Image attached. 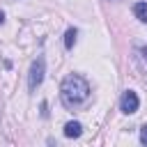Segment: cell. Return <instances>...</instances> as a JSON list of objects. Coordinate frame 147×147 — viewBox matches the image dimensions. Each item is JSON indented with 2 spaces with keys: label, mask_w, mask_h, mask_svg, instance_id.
<instances>
[{
  "label": "cell",
  "mask_w": 147,
  "mask_h": 147,
  "mask_svg": "<svg viewBox=\"0 0 147 147\" xmlns=\"http://www.w3.org/2000/svg\"><path fill=\"white\" fill-rule=\"evenodd\" d=\"M44 71H46V62H44V57L39 55V57L32 62V67H30V76H28V87H30V90H37V87L41 85Z\"/></svg>",
  "instance_id": "7a4b0ae2"
},
{
  "label": "cell",
  "mask_w": 147,
  "mask_h": 147,
  "mask_svg": "<svg viewBox=\"0 0 147 147\" xmlns=\"http://www.w3.org/2000/svg\"><path fill=\"white\" fill-rule=\"evenodd\" d=\"M60 94H62V101L67 108H78L80 103H85L90 99V85L83 76L78 74H69L64 80H62V87H60Z\"/></svg>",
  "instance_id": "6da1fadb"
},
{
  "label": "cell",
  "mask_w": 147,
  "mask_h": 147,
  "mask_svg": "<svg viewBox=\"0 0 147 147\" xmlns=\"http://www.w3.org/2000/svg\"><path fill=\"white\" fill-rule=\"evenodd\" d=\"M133 14H136L138 21L147 23V2H136V5H133Z\"/></svg>",
  "instance_id": "5b68a950"
},
{
  "label": "cell",
  "mask_w": 147,
  "mask_h": 147,
  "mask_svg": "<svg viewBox=\"0 0 147 147\" xmlns=\"http://www.w3.org/2000/svg\"><path fill=\"white\" fill-rule=\"evenodd\" d=\"M138 106H140L138 94H136L133 90H126V92L122 94V99H119V108H122V113L131 115V113H136V110H138Z\"/></svg>",
  "instance_id": "3957f363"
},
{
  "label": "cell",
  "mask_w": 147,
  "mask_h": 147,
  "mask_svg": "<svg viewBox=\"0 0 147 147\" xmlns=\"http://www.w3.org/2000/svg\"><path fill=\"white\" fill-rule=\"evenodd\" d=\"M80 133H83V126L78 122H67L64 124V136L67 138H78Z\"/></svg>",
  "instance_id": "277c9868"
},
{
  "label": "cell",
  "mask_w": 147,
  "mask_h": 147,
  "mask_svg": "<svg viewBox=\"0 0 147 147\" xmlns=\"http://www.w3.org/2000/svg\"><path fill=\"white\" fill-rule=\"evenodd\" d=\"M2 23H5V14L0 11V25H2Z\"/></svg>",
  "instance_id": "ba28073f"
},
{
  "label": "cell",
  "mask_w": 147,
  "mask_h": 147,
  "mask_svg": "<svg viewBox=\"0 0 147 147\" xmlns=\"http://www.w3.org/2000/svg\"><path fill=\"white\" fill-rule=\"evenodd\" d=\"M142 57H145V60H147V48H142Z\"/></svg>",
  "instance_id": "9c48e42d"
},
{
  "label": "cell",
  "mask_w": 147,
  "mask_h": 147,
  "mask_svg": "<svg viewBox=\"0 0 147 147\" xmlns=\"http://www.w3.org/2000/svg\"><path fill=\"white\" fill-rule=\"evenodd\" d=\"M140 140H142V145H147V124L140 129Z\"/></svg>",
  "instance_id": "52a82bcc"
},
{
  "label": "cell",
  "mask_w": 147,
  "mask_h": 147,
  "mask_svg": "<svg viewBox=\"0 0 147 147\" xmlns=\"http://www.w3.org/2000/svg\"><path fill=\"white\" fill-rule=\"evenodd\" d=\"M76 37H78L76 28H69V30H67V34H64V46H67V48H74V44H76Z\"/></svg>",
  "instance_id": "8992f818"
}]
</instances>
